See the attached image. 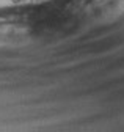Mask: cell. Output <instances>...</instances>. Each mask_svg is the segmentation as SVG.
Masks as SVG:
<instances>
[{
  "label": "cell",
  "mask_w": 124,
  "mask_h": 132,
  "mask_svg": "<svg viewBox=\"0 0 124 132\" xmlns=\"http://www.w3.org/2000/svg\"><path fill=\"white\" fill-rule=\"evenodd\" d=\"M13 2H25V0H13Z\"/></svg>",
  "instance_id": "1"
}]
</instances>
